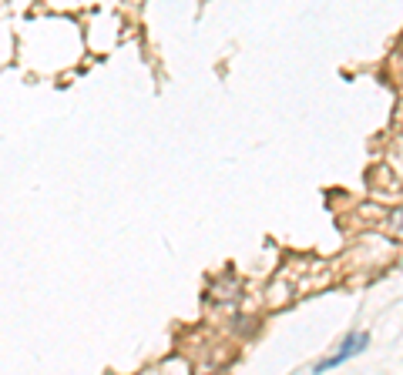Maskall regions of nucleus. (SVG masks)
<instances>
[{
	"instance_id": "nucleus-1",
	"label": "nucleus",
	"mask_w": 403,
	"mask_h": 375,
	"mask_svg": "<svg viewBox=\"0 0 403 375\" xmlns=\"http://www.w3.org/2000/svg\"><path fill=\"white\" fill-rule=\"evenodd\" d=\"M366 346H370V335H366V332H350L333 355H326V359H319L316 365H312V372L323 375V372H329V369H340V365H346L350 359L363 355V348Z\"/></svg>"
},
{
	"instance_id": "nucleus-2",
	"label": "nucleus",
	"mask_w": 403,
	"mask_h": 375,
	"mask_svg": "<svg viewBox=\"0 0 403 375\" xmlns=\"http://www.w3.org/2000/svg\"><path fill=\"white\" fill-rule=\"evenodd\" d=\"M387 225H390V235H393V238H403V208H393V211H390Z\"/></svg>"
}]
</instances>
